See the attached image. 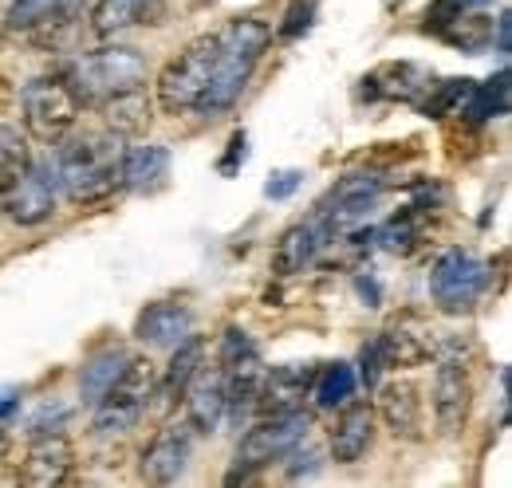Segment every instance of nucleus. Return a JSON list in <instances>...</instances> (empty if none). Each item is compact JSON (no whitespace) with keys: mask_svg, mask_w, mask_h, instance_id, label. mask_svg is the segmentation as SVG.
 Segmentation results:
<instances>
[{"mask_svg":"<svg viewBox=\"0 0 512 488\" xmlns=\"http://www.w3.org/2000/svg\"><path fill=\"white\" fill-rule=\"evenodd\" d=\"M56 154V174L60 189L75 205H99L123 189V158H127V138L115 130H83L60 138Z\"/></svg>","mask_w":512,"mask_h":488,"instance_id":"obj_1","label":"nucleus"},{"mask_svg":"<svg viewBox=\"0 0 512 488\" xmlns=\"http://www.w3.org/2000/svg\"><path fill=\"white\" fill-rule=\"evenodd\" d=\"M268 44H272V28L260 16H233L229 24H221L217 28L213 79H209V91H205L197 115H221V111H229L241 99V91L249 87L256 63H260Z\"/></svg>","mask_w":512,"mask_h":488,"instance_id":"obj_2","label":"nucleus"},{"mask_svg":"<svg viewBox=\"0 0 512 488\" xmlns=\"http://www.w3.org/2000/svg\"><path fill=\"white\" fill-rule=\"evenodd\" d=\"M79 115H83V99H79L75 83L67 79V71L40 75V79L24 83V91H20V119H24L28 138L40 146H56L60 138H67Z\"/></svg>","mask_w":512,"mask_h":488,"instance_id":"obj_3","label":"nucleus"},{"mask_svg":"<svg viewBox=\"0 0 512 488\" xmlns=\"http://www.w3.org/2000/svg\"><path fill=\"white\" fill-rule=\"evenodd\" d=\"M213 63H217V32H205L162 67V75L154 83L158 87V107L174 119L178 115H197V107L209 91V79H213Z\"/></svg>","mask_w":512,"mask_h":488,"instance_id":"obj_4","label":"nucleus"},{"mask_svg":"<svg viewBox=\"0 0 512 488\" xmlns=\"http://www.w3.org/2000/svg\"><path fill=\"white\" fill-rule=\"evenodd\" d=\"M308 433H312V414H304V410H288V414H268V418H260V422L241 437L237 457H233V473L225 477V485L249 481L264 465L284 461L296 445L308 441Z\"/></svg>","mask_w":512,"mask_h":488,"instance_id":"obj_5","label":"nucleus"},{"mask_svg":"<svg viewBox=\"0 0 512 488\" xmlns=\"http://www.w3.org/2000/svg\"><path fill=\"white\" fill-rule=\"evenodd\" d=\"M67 79L75 83L83 107L87 103L95 107L99 99H107L115 91L142 87L146 83V60L134 48H99V52H91V56H83V60L75 63L67 71Z\"/></svg>","mask_w":512,"mask_h":488,"instance_id":"obj_6","label":"nucleus"},{"mask_svg":"<svg viewBox=\"0 0 512 488\" xmlns=\"http://www.w3.org/2000/svg\"><path fill=\"white\" fill-rule=\"evenodd\" d=\"M150 398H154V366L146 363V359H130L127 370L115 378V386L91 406L95 410L91 426H95V433H103V437L127 433L146 414Z\"/></svg>","mask_w":512,"mask_h":488,"instance_id":"obj_7","label":"nucleus"},{"mask_svg":"<svg viewBox=\"0 0 512 488\" xmlns=\"http://www.w3.org/2000/svg\"><path fill=\"white\" fill-rule=\"evenodd\" d=\"M485 280H489V272L469 248H449L430 268V296L442 311L461 315V311H469L481 300Z\"/></svg>","mask_w":512,"mask_h":488,"instance_id":"obj_8","label":"nucleus"},{"mask_svg":"<svg viewBox=\"0 0 512 488\" xmlns=\"http://www.w3.org/2000/svg\"><path fill=\"white\" fill-rule=\"evenodd\" d=\"M56 193H60V174H56V158H28V166L20 170V178L8 193V217L16 225H40L56 213Z\"/></svg>","mask_w":512,"mask_h":488,"instance_id":"obj_9","label":"nucleus"},{"mask_svg":"<svg viewBox=\"0 0 512 488\" xmlns=\"http://www.w3.org/2000/svg\"><path fill=\"white\" fill-rule=\"evenodd\" d=\"M75 469V445L60 429H44L28 441L20 461V485L28 488H56L64 485Z\"/></svg>","mask_w":512,"mask_h":488,"instance_id":"obj_10","label":"nucleus"},{"mask_svg":"<svg viewBox=\"0 0 512 488\" xmlns=\"http://www.w3.org/2000/svg\"><path fill=\"white\" fill-rule=\"evenodd\" d=\"M193 457V426L182 422H166L150 437V445L142 449V481L146 485H174Z\"/></svg>","mask_w":512,"mask_h":488,"instance_id":"obj_11","label":"nucleus"},{"mask_svg":"<svg viewBox=\"0 0 512 488\" xmlns=\"http://www.w3.org/2000/svg\"><path fill=\"white\" fill-rule=\"evenodd\" d=\"M469 406H473V378H469V366L446 351L438 370H434V422H438V429H442L446 437L461 433L465 418H469Z\"/></svg>","mask_w":512,"mask_h":488,"instance_id":"obj_12","label":"nucleus"},{"mask_svg":"<svg viewBox=\"0 0 512 488\" xmlns=\"http://www.w3.org/2000/svg\"><path fill=\"white\" fill-rule=\"evenodd\" d=\"M312 363H284L260 374V390H256V414H288V410H304V398L312 394Z\"/></svg>","mask_w":512,"mask_h":488,"instance_id":"obj_13","label":"nucleus"},{"mask_svg":"<svg viewBox=\"0 0 512 488\" xmlns=\"http://www.w3.org/2000/svg\"><path fill=\"white\" fill-rule=\"evenodd\" d=\"M379 351H383L386 366H422L438 355V339L422 315L406 311L379 335Z\"/></svg>","mask_w":512,"mask_h":488,"instance_id":"obj_14","label":"nucleus"},{"mask_svg":"<svg viewBox=\"0 0 512 488\" xmlns=\"http://www.w3.org/2000/svg\"><path fill=\"white\" fill-rule=\"evenodd\" d=\"M375 418H383V426L398 441H422L426 437V414H422V390L410 378H394L379 386V410Z\"/></svg>","mask_w":512,"mask_h":488,"instance_id":"obj_15","label":"nucleus"},{"mask_svg":"<svg viewBox=\"0 0 512 488\" xmlns=\"http://www.w3.org/2000/svg\"><path fill=\"white\" fill-rule=\"evenodd\" d=\"M375 441V406L367 398L359 402H343L339 406V418L327 433V449H331V461L335 465H355Z\"/></svg>","mask_w":512,"mask_h":488,"instance_id":"obj_16","label":"nucleus"},{"mask_svg":"<svg viewBox=\"0 0 512 488\" xmlns=\"http://www.w3.org/2000/svg\"><path fill=\"white\" fill-rule=\"evenodd\" d=\"M182 398H186V422L193 426V433H217L225 422V370L201 366Z\"/></svg>","mask_w":512,"mask_h":488,"instance_id":"obj_17","label":"nucleus"},{"mask_svg":"<svg viewBox=\"0 0 512 488\" xmlns=\"http://www.w3.org/2000/svg\"><path fill=\"white\" fill-rule=\"evenodd\" d=\"M327 241H331V237H327V229H323L320 213L308 217V221H300V225H288V229L280 233L276 248H272V272H276V276H296V272H304V268L320 256V248Z\"/></svg>","mask_w":512,"mask_h":488,"instance_id":"obj_18","label":"nucleus"},{"mask_svg":"<svg viewBox=\"0 0 512 488\" xmlns=\"http://www.w3.org/2000/svg\"><path fill=\"white\" fill-rule=\"evenodd\" d=\"M134 335H138L146 347L174 351L182 339L193 335V311L186 304H174V300H158V304H150L138 315Z\"/></svg>","mask_w":512,"mask_h":488,"instance_id":"obj_19","label":"nucleus"},{"mask_svg":"<svg viewBox=\"0 0 512 488\" xmlns=\"http://www.w3.org/2000/svg\"><path fill=\"white\" fill-rule=\"evenodd\" d=\"M430 71L422 63H383L363 79V95L367 99H386V103H414L426 87H430Z\"/></svg>","mask_w":512,"mask_h":488,"instance_id":"obj_20","label":"nucleus"},{"mask_svg":"<svg viewBox=\"0 0 512 488\" xmlns=\"http://www.w3.org/2000/svg\"><path fill=\"white\" fill-rule=\"evenodd\" d=\"M166 4L162 0H95L91 8V32L95 36H119L130 28L162 24Z\"/></svg>","mask_w":512,"mask_h":488,"instance_id":"obj_21","label":"nucleus"},{"mask_svg":"<svg viewBox=\"0 0 512 488\" xmlns=\"http://www.w3.org/2000/svg\"><path fill=\"white\" fill-rule=\"evenodd\" d=\"M95 111L103 115V126L123 134V138H134V134H146V126L154 119V103L146 95V87H127V91H115L107 99L95 103Z\"/></svg>","mask_w":512,"mask_h":488,"instance_id":"obj_22","label":"nucleus"},{"mask_svg":"<svg viewBox=\"0 0 512 488\" xmlns=\"http://www.w3.org/2000/svg\"><path fill=\"white\" fill-rule=\"evenodd\" d=\"M170 178V150L166 146H134L123 158V185L134 193H158Z\"/></svg>","mask_w":512,"mask_h":488,"instance_id":"obj_23","label":"nucleus"},{"mask_svg":"<svg viewBox=\"0 0 512 488\" xmlns=\"http://www.w3.org/2000/svg\"><path fill=\"white\" fill-rule=\"evenodd\" d=\"M201 366H205V339H201V335L182 339V343L174 347V359L166 363V374H162V382H158V394H162L166 402H182L186 386H190L193 374H197Z\"/></svg>","mask_w":512,"mask_h":488,"instance_id":"obj_24","label":"nucleus"},{"mask_svg":"<svg viewBox=\"0 0 512 488\" xmlns=\"http://www.w3.org/2000/svg\"><path fill=\"white\" fill-rule=\"evenodd\" d=\"M130 355L123 347H103L99 355H91L83 370H79V394H83V402L87 406H95L111 386H115V378L127 370Z\"/></svg>","mask_w":512,"mask_h":488,"instance_id":"obj_25","label":"nucleus"},{"mask_svg":"<svg viewBox=\"0 0 512 488\" xmlns=\"http://www.w3.org/2000/svg\"><path fill=\"white\" fill-rule=\"evenodd\" d=\"M465 115L473 122L509 115V67H501L489 83H473L465 95Z\"/></svg>","mask_w":512,"mask_h":488,"instance_id":"obj_26","label":"nucleus"},{"mask_svg":"<svg viewBox=\"0 0 512 488\" xmlns=\"http://www.w3.org/2000/svg\"><path fill=\"white\" fill-rule=\"evenodd\" d=\"M355 386H359V378H355L351 366L327 363V366H320L316 378H312V398H316L320 410H335V406H343V402L355 394Z\"/></svg>","mask_w":512,"mask_h":488,"instance_id":"obj_27","label":"nucleus"},{"mask_svg":"<svg viewBox=\"0 0 512 488\" xmlns=\"http://www.w3.org/2000/svg\"><path fill=\"white\" fill-rule=\"evenodd\" d=\"M71 12V0H12L4 12L8 32H36L40 24H52Z\"/></svg>","mask_w":512,"mask_h":488,"instance_id":"obj_28","label":"nucleus"},{"mask_svg":"<svg viewBox=\"0 0 512 488\" xmlns=\"http://www.w3.org/2000/svg\"><path fill=\"white\" fill-rule=\"evenodd\" d=\"M28 138L16 126H0V213L8 209V193L20 178V170L28 166Z\"/></svg>","mask_w":512,"mask_h":488,"instance_id":"obj_29","label":"nucleus"},{"mask_svg":"<svg viewBox=\"0 0 512 488\" xmlns=\"http://www.w3.org/2000/svg\"><path fill=\"white\" fill-rule=\"evenodd\" d=\"M469 87H473V79H442V83L430 79V87L414 99V107H418V115H426V119H446V115H453L457 103H465Z\"/></svg>","mask_w":512,"mask_h":488,"instance_id":"obj_30","label":"nucleus"},{"mask_svg":"<svg viewBox=\"0 0 512 488\" xmlns=\"http://www.w3.org/2000/svg\"><path fill=\"white\" fill-rule=\"evenodd\" d=\"M442 40L461 52H485L493 44V20L489 16H457L442 32Z\"/></svg>","mask_w":512,"mask_h":488,"instance_id":"obj_31","label":"nucleus"},{"mask_svg":"<svg viewBox=\"0 0 512 488\" xmlns=\"http://www.w3.org/2000/svg\"><path fill=\"white\" fill-rule=\"evenodd\" d=\"M422 237H426V229H422V213H418V209L394 217V221L383 229L386 248H394V252H410V248H418Z\"/></svg>","mask_w":512,"mask_h":488,"instance_id":"obj_32","label":"nucleus"},{"mask_svg":"<svg viewBox=\"0 0 512 488\" xmlns=\"http://www.w3.org/2000/svg\"><path fill=\"white\" fill-rule=\"evenodd\" d=\"M312 16H316V0H296L288 8L284 24H280V40H296L300 32H308L312 28Z\"/></svg>","mask_w":512,"mask_h":488,"instance_id":"obj_33","label":"nucleus"},{"mask_svg":"<svg viewBox=\"0 0 512 488\" xmlns=\"http://www.w3.org/2000/svg\"><path fill=\"white\" fill-rule=\"evenodd\" d=\"M383 366H386V359H383V351H379V339H371L367 347H363V355H359V382L367 386V390H375L379 386V378H383Z\"/></svg>","mask_w":512,"mask_h":488,"instance_id":"obj_34","label":"nucleus"},{"mask_svg":"<svg viewBox=\"0 0 512 488\" xmlns=\"http://www.w3.org/2000/svg\"><path fill=\"white\" fill-rule=\"evenodd\" d=\"M461 12H465V0H434L426 8V32H438L442 36Z\"/></svg>","mask_w":512,"mask_h":488,"instance_id":"obj_35","label":"nucleus"},{"mask_svg":"<svg viewBox=\"0 0 512 488\" xmlns=\"http://www.w3.org/2000/svg\"><path fill=\"white\" fill-rule=\"evenodd\" d=\"M288 457H292V465H288V481H300V477H316V473H320V453H316V449L304 453V449L296 445Z\"/></svg>","mask_w":512,"mask_h":488,"instance_id":"obj_36","label":"nucleus"},{"mask_svg":"<svg viewBox=\"0 0 512 488\" xmlns=\"http://www.w3.org/2000/svg\"><path fill=\"white\" fill-rule=\"evenodd\" d=\"M300 182H304V174H300V170H280V174H272V178H268L264 193H268L272 201H284V197H292V193L300 189Z\"/></svg>","mask_w":512,"mask_h":488,"instance_id":"obj_37","label":"nucleus"},{"mask_svg":"<svg viewBox=\"0 0 512 488\" xmlns=\"http://www.w3.org/2000/svg\"><path fill=\"white\" fill-rule=\"evenodd\" d=\"M501 56H509V48H512V12H501L497 16V44H493Z\"/></svg>","mask_w":512,"mask_h":488,"instance_id":"obj_38","label":"nucleus"},{"mask_svg":"<svg viewBox=\"0 0 512 488\" xmlns=\"http://www.w3.org/2000/svg\"><path fill=\"white\" fill-rule=\"evenodd\" d=\"M237 158L245 162V134H233V142H229V158L221 162V170H225V174H233V162H237Z\"/></svg>","mask_w":512,"mask_h":488,"instance_id":"obj_39","label":"nucleus"},{"mask_svg":"<svg viewBox=\"0 0 512 488\" xmlns=\"http://www.w3.org/2000/svg\"><path fill=\"white\" fill-rule=\"evenodd\" d=\"M8 449H12V437H8V429L0 426V465H4V457H8Z\"/></svg>","mask_w":512,"mask_h":488,"instance_id":"obj_40","label":"nucleus"},{"mask_svg":"<svg viewBox=\"0 0 512 488\" xmlns=\"http://www.w3.org/2000/svg\"><path fill=\"white\" fill-rule=\"evenodd\" d=\"M4 44H8V28L0 24V48H4Z\"/></svg>","mask_w":512,"mask_h":488,"instance_id":"obj_41","label":"nucleus"},{"mask_svg":"<svg viewBox=\"0 0 512 488\" xmlns=\"http://www.w3.org/2000/svg\"><path fill=\"white\" fill-rule=\"evenodd\" d=\"M465 4H485V0H465Z\"/></svg>","mask_w":512,"mask_h":488,"instance_id":"obj_42","label":"nucleus"}]
</instances>
